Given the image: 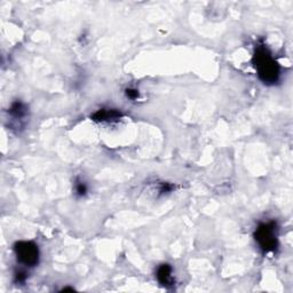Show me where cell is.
<instances>
[{"label":"cell","instance_id":"cell-8","mask_svg":"<svg viewBox=\"0 0 293 293\" xmlns=\"http://www.w3.org/2000/svg\"><path fill=\"white\" fill-rule=\"evenodd\" d=\"M126 97L130 98V100H135V98H139V91L129 88V90H126Z\"/></svg>","mask_w":293,"mask_h":293},{"label":"cell","instance_id":"cell-3","mask_svg":"<svg viewBox=\"0 0 293 293\" xmlns=\"http://www.w3.org/2000/svg\"><path fill=\"white\" fill-rule=\"evenodd\" d=\"M17 260L24 266L33 267L39 261V250L33 242H17L14 245Z\"/></svg>","mask_w":293,"mask_h":293},{"label":"cell","instance_id":"cell-1","mask_svg":"<svg viewBox=\"0 0 293 293\" xmlns=\"http://www.w3.org/2000/svg\"><path fill=\"white\" fill-rule=\"evenodd\" d=\"M253 65L256 66L258 77L263 84L273 85L280 78V65L275 61L266 46H257L253 55Z\"/></svg>","mask_w":293,"mask_h":293},{"label":"cell","instance_id":"cell-9","mask_svg":"<svg viewBox=\"0 0 293 293\" xmlns=\"http://www.w3.org/2000/svg\"><path fill=\"white\" fill-rule=\"evenodd\" d=\"M15 277H16V282H19V283H23V282L26 281L27 275L24 273H17L15 275Z\"/></svg>","mask_w":293,"mask_h":293},{"label":"cell","instance_id":"cell-6","mask_svg":"<svg viewBox=\"0 0 293 293\" xmlns=\"http://www.w3.org/2000/svg\"><path fill=\"white\" fill-rule=\"evenodd\" d=\"M9 114L13 116L15 119H21L23 117H26L27 115V108L26 105L21 102H15V103L12 104V107L9 109Z\"/></svg>","mask_w":293,"mask_h":293},{"label":"cell","instance_id":"cell-2","mask_svg":"<svg viewBox=\"0 0 293 293\" xmlns=\"http://www.w3.org/2000/svg\"><path fill=\"white\" fill-rule=\"evenodd\" d=\"M254 237H256V241L264 253L276 251L278 242L276 234V224L275 222L261 224L257 228Z\"/></svg>","mask_w":293,"mask_h":293},{"label":"cell","instance_id":"cell-7","mask_svg":"<svg viewBox=\"0 0 293 293\" xmlns=\"http://www.w3.org/2000/svg\"><path fill=\"white\" fill-rule=\"evenodd\" d=\"M76 193L78 196H84L87 193V187L84 182L78 181L76 185Z\"/></svg>","mask_w":293,"mask_h":293},{"label":"cell","instance_id":"cell-5","mask_svg":"<svg viewBox=\"0 0 293 293\" xmlns=\"http://www.w3.org/2000/svg\"><path fill=\"white\" fill-rule=\"evenodd\" d=\"M122 117V114L115 109H101L92 116V119L95 122H114L118 121Z\"/></svg>","mask_w":293,"mask_h":293},{"label":"cell","instance_id":"cell-4","mask_svg":"<svg viewBox=\"0 0 293 293\" xmlns=\"http://www.w3.org/2000/svg\"><path fill=\"white\" fill-rule=\"evenodd\" d=\"M157 280L165 288H169L174 285V278L172 276V267L167 263L160 266L157 269Z\"/></svg>","mask_w":293,"mask_h":293}]
</instances>
